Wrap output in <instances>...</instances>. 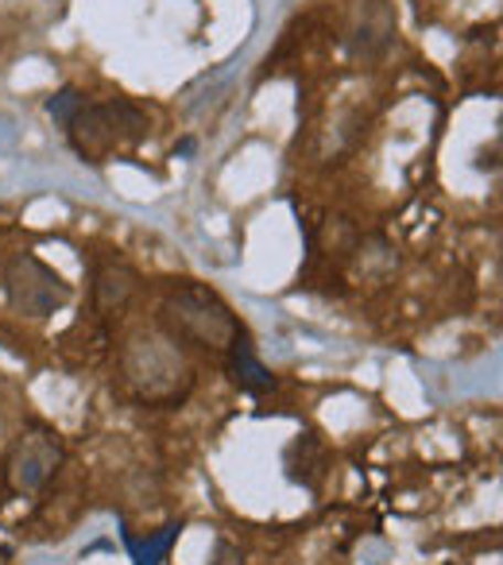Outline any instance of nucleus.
Returning a JSON list of instances; mask_svg holds the SVG:
<instances>
[{
	"instance_id": "obj_1",
	"label": "nucleus",
	"mask_w": 503,
	"mask_h": 565,
	"mask_svg": "<svg viewBox=\"0 0 503 565\" xmlns=\"http://www.w3.org/2000/svg\"><path fill=\"white\" fill-rule=\"evenodd\" d=\"M4 295H9V307L24 318H47L58 307L71 302V282L47 267L32 252H20L4 264Z\"/></svg>"
},
{
	"instance_id": "obj_2",
	"label": "nucleus",
	"mask_w": 503,
	"mask_h": 565,
	"mask_svg": "<svg viewBox=\"0 0 503 565\" xmlns=\"http://www.w3.org/2000/svg\"><path fill=\"white\" fill-rule=\"evenodd\" d=\"M163 310H167V318L186 333V338L202 341V345L233 349L236 341H240L233 310H228L213 291L197 287V282H186V287L171 291V299H167Z\"/></svg>"
},
{
	"instance_id": "obj_3",
	"label": "nucleus",
	"mask_w": 503,
	"mask_h": 565,
	"mask_svg": "<svg viewBox=\"0 0 503 565\" xmlns=\"http://www.w3.org/2000/svg\"><path fill=\"white\" fill-rule=\"evenodd\" d=\"M66 128H71V140L82 156H101L117 140H140L148 120H143V113L136 105L113 102V105H94V109L86 105Z\"/></svg>"
},
{
	"instance_id": "obj_4",
	"label": "nucleus",
	"mask_w": 503,
	"mask_h": 565,
	"mask_svg": "<svg viewBox=\"0 0 503 565\" xmlns=\"http://www.w3.org/2000/svg\"><path fill=\"white\" fill-rule=\"evenodd\" d=\"M63 461V446H58V434L43 430V426H35V430H28L24 438H20L17 454H12L9 461V484L17 488V492H35V488L43 484V480L55 472V465Z\"/></svg>"
},
{
	"instance_id": "obj_5",
	"label": "nucleus",
	"mask_w": 503,
	"mask_h": 565,
	"mask_svg": "<svg viewBox=\"0 0 503 565\" xmlns=\"http://www.w3.org/2000/svg\"><path fill=\"white\" fill-rule=\"evenodd\" d=\"M228 372H233L236 387H240V392H248V395H264V392H271V387H276V376H271V372L264 369L256 356H252V349L240 345V341L228 349Z\"/></svg>"
},
{
	"instance_id": "obj_6",
	"label": "nucleus",
	"mask_w": 503,
	"mask_h": 565,
	"mask_svg": "<svg viewBox=\"0 0 503 565\" xmlns=\"http://www.w3.org/2000/svg\"><path fill=\"white\" fill-rule=\"evenodd\" d=\"M182 526L171 523L163 526L159 534H151V539H128V550H132V562L136 565H159L167 557V550H171V542L179 539Z\"/></svg>"
},
{
	"instance_id": "obj_7",
	"label": "nucleus",
	"mask_w": 503,
	"mask_h": 565,
	"mask_svg": "<svg viewBox=\"0 0 503 565\" xmlns=\"http://www.w3.org/2000/svg\"><path fill=\"white\" fill-rule=\"evenodd\" d=\"M128 295H132V271H125V267H105V271L97 275V302H101V310L120 307Z\"/></svg>"
},
{
	"instance_id": "obj_8",
	"label": "nucleus",
	"mask_w": 503,
	"mask_h": 565,
	"mask_svg": "<svg viewBox=\"0 0 503 565\" xmlns=\"http://www.w3.org/2000/svg\"><path fill=\"white\" fill-rule=\"evenodd\" d=\"M82 109H86V97H82L74 86L58 89V94L47 102V113H51V117H55V120H63V125H71V120L78 117Z\"/></svg>"
}]
</instances>
